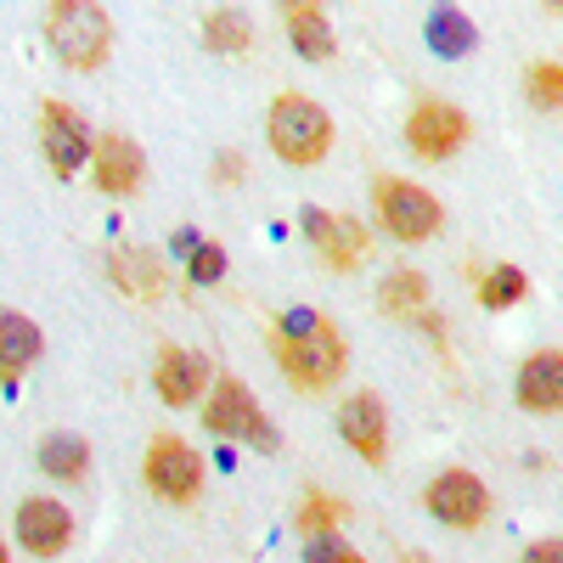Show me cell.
<instances>
[{
	"label": "cell",
	"instance_id": "2e32d148",
	"mask_svg": "<svg viewBox=\"0 0 563 563\" xmlns=\"http://www.w3.org/2000/svg\"><path fill=\"white\" fill-rule=\"evenodd\" d=\"M108 276L119 282V294H130V299H141V305L164 299V288H169L158 254H147V249H113V254H108Z\"/></svg>",
	"mask_w": 563,
	"mask_h": 563
},
{
	"label": "cell",
	"instance_id": "f546056e",
	"mask_svg": "<svg viewBox=\"0 0 563 563\" xmlns=\"http://www.w3.org/2000/svg\"><path fill=\"white\" fill-rule=\"evenodd\" d=\"M0 563H12V552H7V541H0Z\"/></svg>",
	"mask_w": 563,
	"mask_h": 563
},
{
	"label": "cell",
	"instance_id": "e0dca14e",
	"mask_svg": "<svg viewBox=\"0 0 563 563\" xmlns=\"http://www.w3.org/2000/svg\"><path fill=\"white\" fill-rule=\"evenodd\" d=\"M45 339H40V327L18 310H0V384H18L23 372L40 361Z\"/></svg>",
	"mask_w": 563,
	"mask_h": 563
},
{
	"label": "cell",
	"instance_id": "4316f807",
	"mask_svg": "<svg viewBox=\"0 0 563 563\" xmlns=\"http://www.w3.org/2000/svg\"><path fill=\"white\" fill-rule=\"evenodd\" d=\"M525 563H563V541H558V536H547V541H536Z\"/></svg>",
	"mask_w": 563,
	"mask_h": 563
},
{
	"label": "cell",
	"instance_id": "484cf974",
	"mask_svg": "<svg viewBox=\"0 0 563 563\" xmlns=\"http://www.w3.org/2000/svg\"><path fill=\"white\" fill-rule=\"evenodd\" d=\"M220 276H225V249L203 238L192 249V282H198V288H209V282H220Z\"/></svg>",
	"mask_w": 563,
	"mask_h": 563
},
{
	"label": "cell",
	"instance_id": "ffe728a7",
	"mask_svg": "<svg viewBox=\"0 0 563 563\" xmlns=\"http://www.w3.org/2000/svg\"><path fill=\"white\" fill-rule=\"evenodd\" d=\"M40 467L52 479H85L90 474V445L79 434H52L40 445Z\"/></svg>",
	"mask_w": 563,
	"mask_h": 563
},
{
	"label": "cell",
	"instance_id": "44dd1931",
	"mask_svg": "<svg viewBox=\"0 0 563 563\" xmlns=\"http://www.w3.org/2000/svg\"><path fill=\"white\" fill-rule=\"evenodd\" d=\"M378 305H384L389 316H417V310H429V276H422V271H389Z\"/></svg>",
	"mask_w": 563,
	"mask_h": 563
},
{
	"label": "cell",
	"instance_id": "7402d4cb",
	"mask_svg": "<svg viewBox=\"0 0 563 563\" xmlns=\"http://www.w3.org/2000/svg\"><path fill=\"white\" fill-rule=\"evenodd\" d=\"M525 294H530V276L519 265H496V271L479 276V305L485 310H512Z\"/></svg>",
	"mask_w": 563,
	"mask_h": 563
},
{
	"label": "cell",
	"instance_id": "d6986e66",
	"mask_svg": "<svg viewBox=\"0 0 563 563\" xmlns=\"http://www.w3.org/2000/svg\"><path fill=\"white\" fill-rule=\"evenodd\" d=\"M203 45L209 52H249L254 45V18L243 7H214L203 18Z\"/></svg>",
	"mask_w": 563,
	"mask_h": 563
},
{
	"label": "cell",
	"instance_id": "6da1fadb",
	"mask_svg": "<svg viewBox=\"0 0 563 563\" xmlns=\"http://www.w3.org/2000/svg\"><path fill=\"white\" fill-rule=\"evenodd\" d=\"M271 344H276L282 372H288L294 389H305V395L333 389L344 378V366H350L344 333L327 316H316V310H288L271 327Z\"/></svg>",
	"mask_w": 563,
	"mask_h": 563
},
{
	"label": "cell",
	"instance_id": "5b68a950",
	"mask_svg": "<svg viewBox=\"0 0 563 563\" xmlns=\"http://www.w3.org/2000/svg\"><path fill=\"white\" fill-rule=\"evenodd\" d=\"M203 429H214L220 440H249L260 451H276V429L243 378H214V395L203 406Z\"/></svg>",
	"mask_w": 563,
	"mask_h": 563
},
{
	"label": "cell",
	"instance_id": "8992f818",
	"mask_svg": "<svg viewBox=\"0 0 563 563\" xmlns=\"http://www.w3.org/2000/svg\"><path fill=\"white\" fill-rule=\"evenodd\" d=\"M147 490L169 507H186V501H198L203 490V456L198 445H186L180 434H158L147 445Z\"/></svg>",
	"mask_w": 563,
	"mask_h": 563
},
{
	"label": "cell",
	"instance_id": "52a82bcc",
	"mask_svg": "<svg viewBox=\"0 0 563 563\" xmlns=\"http://www.w3.org/2000/svg\"><path fill=\"white\" fill-rule=\"evenodd\" d=\"M90 147H97V135H90V124L74 102H57V97L40 102V153L63 180L90 164Z\"/></svg>",
	"mask_w": 563,
	"mask_h": 563
},
{
	"label": "cell",
	"instance_id": "30bf717a",
	"mask_svg": "<svg viewBox=\"0 0 563 563\" xmlns=\"http://www.w3.org/2000/svg\"><path fill=\"white\" fill-rule=\"evenodd\" d=\"M299 225L316 238L321 260L333 265V271H361V265L372 260V231H366L355 214H316V209H305Z\"/></svg>",
	"mask_w": 563,
	"mask_h": 563
},
{
	"label": "cell",
	"instance_id": "cb8c5ba5",
	"mask_svg": "<svg viewBox=\"0 0 563 563\" xmlns=\"http://www.w3.org/2000/svg\"><path fill=\"white\" fill-rule=\"evenodd\" d=\"M344 519H350V507L333 501V496H305V507H299V530L305 536H327V530L344 525Z\"/></svg>",
	"mask_w": 563,
	"mask_h": 563
},
{
	"label": "cell",
	"instance_id": "9c48e42d",
	"mask_svg": "<svg viewBox=\"0 0 563 563\" xmlns=\"http://www.w3.org/2000/svg\"><path fill=\"white\" fill-rule=\"evenodd\" d=\"M462 141H467V113L456 102H417V113L406 119V147L429 164L451 158Z\"/></svg>",
	"mask_w": 563,
	"mask_h": 563
},
{
	"label": "cell",
	"instance_id": "3957f363",
	"mask_svg": "<svg viewBox=\"0 0 563 563\" xmlns=\"http://www.w3.org/2000/svg\"><path fill=\"white\" fill-rule=\"evenodd\" d=\"M265 141H271V153L282 164L310 169V164L327 158V147H333V113H327L321 102H310V97H299V90H288V97L271 102Z\"/></svg>",
	"mask_w": 563,
	"mask_h": 563
},
{
	"label": "cell",
	"instance_id": "4dcf8cb0",
	"mask_svg": "<svg viewBox=\"0 0 563 563\" xmlns=\"http://www.w3.org/2000/svg\"><path fill=\"white\" fill-rule=\"evenodd\" d=\"M411 563H422V558H411Z\"/></svg>",
	"mask_w": 563,
	"mask_h": 563
},
{
	"label": "cell",
	"instance_id": "83f0119b",
	"mask_svg": "<svg viewBox=\"0 0 563 563\" xmlns=\"http://www.w3.org/2000/svg\"><path fill=\"white\" fill-rule=\"evenodd\" d=\"M214 180H243V153H220V164H214Z\"/></svg>",
	"mask_w": 563,
	"mask_h": 563
},
{
	"label": "cell",
	"instance_id": "d4e9b609",
	"mask_svg": "<svg viewBox=\"0 0 563 563\" xmlns=\"http://www.w3.org/2000/svg\"><path fill=\"white\" fill-rule=\"evenodd\" d=\"M530 102L541 113H558V102H563V68L558 63H536L530 68Z\"/></svg>",
	"mask_w": 563,
	"mask_h": 563
},
{
	"label": "cell",
	"instance_id": "603a6c76",
	"mask_svg": "<svg viewBox=\"0 0 563 563\" xmlns=\"http://www.w3.org/2000/svg\"><path fill=\"white\" fill-rule=\"evenodd\" d=\"M429 40H434L440 57H462V52H474V23H467L462 12H451V7H440L429 18Z\"/></svg>",
	"mask_w": 563,
	"mask_h": 563
},
{
	"label": "cell",
	"instance_id": "9a60e30c",
	"mask_svg": "<svg viewBox=\"0 0 563 563\" xmlns=\"http://www.w3.org/2000/svg\"><path fill=\"white\" fill-rule=\"evenodd\" d=\"M519 406L530 411V417H552L558 406H563V355L547 344V350H536L525 366H519Z\"/></svg>",
	"mask_w": 563,
	"mask_h": 563
},
{
	"label": "cell",
	"instance_id": "4fadbf2b",
	"mask_svg": "<svg viewBox=\"0 0 563 563\" xmlns=\"http://www.w3.org/2000/svg\"><path fill=\"white\" fill-rule=\"evenodd\" d=\"M90 175L108 198H130L141 192V180H147V158L130 135H97V147H90Z\"/></svg>",
	"mask_w": 563,
	"mask_h": 563
},
{
	"label": "cell",
	"instance_id": "f1b7e54d",
	"mask_svg": "<svg viewBox=\"0 0 563 563\" xmlns=\"http://www.w3.org/2000/svg\"><path fill=\"white\" fill-rule=\"evenodd\" d=\"M333 563H366V558H361V552H350V547H344V552H339V558H333Z\"/></svg>",
	"mask_w": 563,
	"mask_h": 563
},
{
	"label": "cell",
	"instance_id": "ba28073f",
	"mask_svg": "<svg viewBox=\"0 0 563 563\" xmlns=\"http://www.w3.org/2000/svg\"><path fill=\"white\" fill-rule=\"evenodd\" d=\"M422 507L451 530H479L490 519V490H485L479 474H467V467H445V474L422 490Z\"/></svg>",
	"mask_w": 563,
	"mask_h": 563
},
{
	"label": "cell",
	"instance_id": "8fae6325",
	"mask_svg": "<svg viewBox=\"0 0 563 563\" xmlns=\"http://www.w3.org/2000/svg\"><path fill=\"white\" fill-rule=\"evenodd\" d=\"M339 434L350 451H361V462H372V467L389 462V411L372 389H361L339 406Z\"/></svg>",
	"mask_w": 563,
	"mask_h": 563
},
{
	"label": "cell",
	"instance_id": "7c38bea8",
	"mask_svg": "<svg viewBox=\"0 0 563 563\" xmlns=\"http://www.w3.org/2000/svg\"><path fill=\"white\" fill-rule=\"evenodd\" d=\"M18 541L23 552L34 558H63L68 541H74V512L63 501H45V496H29L18 507Z\"/></svg>",
	"mask_w": 563,
	"mask_h": 563
},
{
	"label": "cell",
	"instance_id": "5bb4252c",
	"mask_svg": "<svg viewBox=\"0 0 563 563\" xmlns=\"http://www.w3.org/2000/svg\"><path fill=\"white\" fill-rule=\"evenodd\" d=\"M153 384H158V400H164V406H192V400L214 384V378H209V355L169 344V350L158 355V366H153Z\"/></svg>",
	"mask_w": 563,
	"mask_h": 563
},
{
	"label": "cell",
	"instance_id": "277c9868",
	"mask_svg": "<svg viewBox=\"0 0 563 563\" xmlns=\"http://www.w3.org/2000/svg\"><path fill=\"white\" fill-rule=\"evenodd\" d=\"M372 203H378V220H384V231L395 243H429V238H440V225H445L440 198L429 192V186L406 180V175H378Z\"/></svg>",
	"mask_w": 563,
	"mask_h": 563
},
{
	"label": "cell",
	"instance_id": "ac0fdd59",
	"mask_svg": "<svg viewBox=\"0 0 563 563\" xmlns=\"http://www.w3.org/2000/svg\"><path fill=\"white\" fill-rule=\"evenodd\" d=\"M282 18H288L294 52H299L305 63H327V57L339 52V40H333V23H327V7H288Z\"/></svg>",
	"mask_w": 563,
	"mask_h": 563
},
{
	"label": "cell",
	"instance_id": "7a4b0ae2",
	"mask_svg": "<svg viewBox=\"0 0 563 563\" xmlns=\"http://www.w3.org/2000/svg\"><path fill=\"white\" fill-rule=\"evenodd\" d=\"M40 29H45V45L79 74H97L113 52V18L90 0H52L40 12Z\"/></svg>",
	"mask_w": 563,
	"mask_h": 563
}]
</instances>
